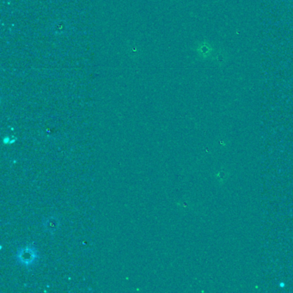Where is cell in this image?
<instances>
[{
	"label": "cell",
	"instance_id": "2",
	"mask_svg": "<svg viewBox=\"0 0 293 293\" xmlns=\"http://www.w3.org/2000/svg\"><path fill=\"white\" fill-rule=\"evenodd\" d=\"M45 225L48 227V230L52 231V230H56V226L58 225V224L56 222V219L54 220V219H52L48 220V223Z\"/></svg>",
	"mask_w": 293,
	"mask_h": 293
},
{
	"label": "cell",
	"instance_id": "1",
	"mask_svg": "<svg viewBox=\"0 0 293 293\" xmlns=\"http://www.w3.org/2000/svg\"><path fill=\"white\" fill-rule=\"evenodd\" d=\"M17 260L23 267L34 266L38 260V252L35 247L27 245L26 247L19 249L17 254Z\"/></svg>",
	"mask_w": 293,
	"mask_h": 293
}]
</instances>
